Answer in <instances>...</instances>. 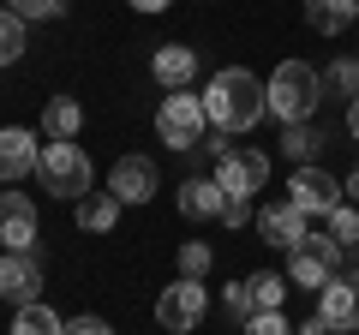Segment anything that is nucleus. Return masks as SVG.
Segmentation results:
<instances>
[{
    "label": "nucleus",
    "mask_w": 359,
    "mask_h": 335,
    "mask_svg": "<svg viewBox=\"0 0 359 335\" xmlns=\"http://www.w3.org/2000/svg\"><path fill=\"white\" fill-rule=\"evenodd\" d=\"M204 108H210V126L216 132H252L257 120L269 114V84L245 66H222L216 78L204 84Z\"/></svg>",
    "instance_id": "obj_1"
},
{
    "label": "nucleus",
    "mask_w": 359,
    "mask_h": 335,
    "mask_svg": "<svg viewBox=\"0 0 359 335\" xmlns=\"http://www.w3.org/2000/svg\"><path fill=\"white\" fill-rule=\"evenodd\" d=\"M323 102V72L306 60H282L276 72H269V114L282 120V126H299V120H311Z\"/></svg>",
    "instance_id": "obj_2"
},
{
    "label": "nucleus",
    "mask_w": 359,
    "mask_h": 335,
    "mask_svg": "<svg viewBox=\"0 0 359 335\" xmlns=\"http://www.w3.org/2000/svg\"><path fill=\"white\" fill-rule=\"evenodd\" d=\"M36 180H42V192L72 198V204H78L96 174H90V156L78 150L72 138H48V144H42V162H36Z\"/></svg>",
    "instance_id": "obj_3"
},
{
    "label": "nucleus",
    "mask_w": 359,
    "mask_h": 335,
    "mask_svg": "<svg viewBox=\"0 0 359 335\" xmlns=\"http://www.w3.org/2000/svg\"><path fill=\"white\" fill-rule=\"evenodd\" d=\"M341 258H347V245L335 240V233H306V240L287 252V282L318 294L323 282H335V275H341Z\"/></svg>",
    "instance_id": "obj_4"
},
{
    "label": "nucleus",
    "mask_w": 359,
    "mask_h": 335,
    "mask_svg": "<svg viewBox=\"0 0 359 335\" xmlns=\"http://www.w3.org/2000/svg\"><path fill=\"white\" fill-rule=\"evenodd\" d=\"M204 126H210L204 96H192V90L162 96V108H156V138H162V144H174V150H198V144H204Z\"/></svg>",
    "instance_id": "obj_5"
},
{
    "label": "nucleus",
    "mask_w": 359,
    "mask_h": 335,
    "mask_svg": "<svg viewBox=\"0 0 359 335\" xmlns=\"http://www.w3.org/2000/svg\"><path fill=\"white\" fill-rule=\"evenodd\" d=\"M216 186L228 198H252L269 186V156L252 150V144H228V150H216Z\"/></svg>",
    "instance_id": "obj_6"
},
{
    "label": "nucleus",
    "mask_w": 359,
    "mask_h": 335,
    "mask_svg": "<svg viewBox=\"0 0 359 335\" xmlns=\"http://www.w3.org/2000/svg\"><path fill=\"white\" fill-rule=\"evenodd\" d=\"M204 311H210V294H204V282H192V275H180L174 287L156 294V323H162L168 335H192L198 323H204Z\"/></svg>",
    "instance_id": "obj_7"
},
{
    "label": "nucleus",
    "mask_w": 359,
    "mask_h": 335,
    "mask_svg": "<svg viewBox=\"0 0 359 335\" xmlns=\"http://www.w3.org/2000/svg\"><path fill=\"white\" fill-rule=\"evenodd\" d=\"M287 204L294 210H306V216H330L335 204H341V180H335L330 168H294L287 174Z\"/></svg>",
    "instance_id": "obj_8"
},
{
    "label": "nucleus",
    "mask_w": 359,
    "mask_h": 335,
    "mask_svg": "<svg viewBox=\"0 0 359 335\" xmlns=\"http://www.w3.org/2000/svg\"><path fill=\"white\" fill-rule=\"evenodd\" d=\"M42 162V138L25 126H0V186H18L25 174H36Z\"/></svg>",
    "instance_id": "obj_9"
},
{
    "label": "nucleus",
    "mask_w": 359,
    "mask_h": 335,
    "mask_svg": "<svg viewBox=\"0 0 359 335\" xmlns=\"http://www.w3.org/2000/svg\"><path fill=\"white\" fill-rule=\"evenodd\" d=\"M318 311L335 335H353L359 329V275H335V282L318 287Z\"/></svg>",
    "instance_id": "obj_10"
},
{
    "label": "nucleus",
    "mask_w": 359,
    "mask_h": 335,
    "mask_svg": "<svg viewBox=\"0 0 359 335\" xmlns=\"http://www.w3.org/2000/svg\"><path fill=\"white\" fill-rule=\"evenodd\" d=\"M0 299L6 306H30V299H42V264L30 258V252H6L0 258Z\"/></svg>",
    "instance_id": "obj_11"
},
{
    "label": "nucleus",
    "mask_w": 359,
    "mask_h": 335,
    "mask_svg": "<svg viewBox=\"0 0 359 335\" xmlns=\"http://www.w3.org/2000/svg\"><path fill=\"white\" fill-rule=\"evenodd\" d=\"M0 245L6 252H30L36 245V204L25 192H0Z\"/></svg>",
    "instance_id": "obj_12"
},
{
    "label": "nucleus",
    "mask_w": 359,
    "mask_h": 335,
    "mask_svg": "<svg viewBox=\"0 0 359 335\" xmlns=\"http://www.w3.org/2000/svg\"><path fill=\"white\" fill-rule=\"evenodd\" d=\"M108 192H114L120 204H150L156 198V162L150 156H120L114 174H108Z\"/></svg>",
    "instance_id": "obj_13"
},
{
    "label": "nucleus",
    "mask_w": 359,
    "mask_h": 335,
    "mask_svg": "<svg viewBox=\"0 0 359 335\" xmlns=\"http://www.w3.org/2000/svg\"><path fill=\"white\" fill-rule=\"evenodd\" d=\"M257 240L294 252V245L306 240V210H294V204H264V210H257Z\"/></svg>",
    "instance_id": "obj_14"
},
{
    "label": "nucleus",
    "mask_w": 359,
    "mask_h": 335,
    "mask_svg": "<svg viewBox=\"0 0 359 335\" xmlns=\"http://www.w3.org/2000/svg\"><path fill=\"white\" fill-rule=\"evenodd\" d=\"M150 72L156 84H168V90H192V78H198V54L186 48V42H168V48L150 54Z\"/></svg>",
    "instance_id": "obj_15"
},
{
    "label": "nucleus",
    "mask_w": 359,
    "mask_h": 335,
    "mask_svg": "<svg viewBox=\"0 0 359 335\" xmlns=\"http://www.w3.org/2000/svg\"><path fill=\"white\" fill-rule=\"evenodd\" d=\"M222 210H228V192L216 186V174L180 186V216H186V221H222Z\"/></svg>",
    "instance_id": "obj_16"
},
{
    "label": "nucleus",
    "mask_w": 359,
    "mask_h": 335,
    "mask_svg": "<svg viewBox=\"0 0 359 335\" xmlns=\"http://www.w3.org/2000/svg\"><path fill=\"white\" fill-rule=\"evenodd\" d=\"M353 18H359V0H306V25L318 36H341Z\"/></svg>",
    "instance_id": "obj_17"
},
{
    "label": "nucleus",
    "mask_w": 359,
    "mask_h": 335,
    "mask_svg": "<svg viewBox=\"0 0 359 335\" xmlns=\"http://www.w3.org/2000/svg\"><path fill=\"white\" fill-rule=\"evenodd\" d=\"M120 210H126V204H120L114 192H84V198H78V228H84V233H114Z\"/></svg>",
    "instance_id": "obj_18"
},
{
    "label": "nucleus",
    "mask_w": 359,
    "mask_h": 335,
    "mask_svg": "<svg viewBox=\"0 0 359 335\" xmlns=\"http://www.w3.org/2000/svg\"><path fill=\"white\" fill-rule=\"evenodd\" d=\"M78 126H84V108L72 96H48V108H42V138H78Z\"/></svg>",
    "instance_id": "obj_19"
},
{
    "label": "nucleus",
    "mask_w": 359,
    "mask_h": 335,
    "mask_svg": "<svg viewBox=\"0 0 359 335\" xmlns=\"http://www.w3.org/2000/svg\"><path fill=\"white\" fill-rule=\"evenodd\" d=\"M66 323H60V311L54 306H42V299H30V306H18V317H13V335H60Z\"/></svg>",
    "instance_id": "obj_20"
},
{
    "label": "nucleus",
    "mask_w": 359,
    "mask_h": 335,
    "mask_svg": "<svg viewBox=\"0 0 359 335\" xmlns=\"http://www.w3.org/2000/svg\"><path fill=\"white\" fill-rule=\"evenodd\" d=\"M287 275H276V270H257L252 275V299H257V311H282V299H287Z\"/></svg>",
    "instance_id": "obj_21"
},
{
    "label": "nucleus",
    "mask_w": 359,
    "mask_h": 335,
    "mask_svg": "<svg viewBox=\"0 0 359 335\" xmlns=\"http://www.w3.org/2000/svg\"><path fill=\"white\" fill-rule=\"evenodd\" d=\"M25 25L30 18H18L13 6H0V66H13L18 54H25Z\"/></svg>",
    "instance_id": "obj_22"
},
{
    "label": "nucleus",
    "mask_w": 359,
    "mask_h": 335,
    "mask_svg": "<svg viewBox=\"0 0 359 335\" xmlns=\"http://www.w3.org/2000/svg\"><path fill=\"white\" fill-rule=\"evenodd\" d=\"M282 156H287L294 168H306L311 156H318V132H311V120H299V126L282 132Z\"/></svg>",
    "instance_id": "obj_23"
},
{
    "label": "nucleus",
    "mask_w": 359,
    "mask_h": 335,
    "mask_svg": "<svg viewBox=\"0 0 359 335\" xmlns=\"http://www.w3.org/2000/svg\"><path fill=\"white\" fill-rule=\"evenodd\" d=\"M210 264H216V252H210L204 240H186V245H180V275L204 282V275H210Z\"/></svg>",
    "instance_id": "obj_24"
},
{
    "label": "nucleus",
    "mask_w": 359,
    "mask_h": 335,
    "mask_svg": "<svg viewBox=\"0 0 359 335\" xmlns=\"http://www.w3.org/2000/svg\"><path fill=\"white\" fill-rule=\"evenodd\" d=\"M323 90H335V96H359V60H335L330 72H323Z\"/></svg>",
    "instance_id": "obj_25"
},
{
    "label": "nucleus",
    "mask_w": 359,
    "mask_h": 335,
    "mask_svg": "<svg viewBox=\"0 0 359 335\" xmlns=\"http://www.w3.org/2000/svg\"><path fill=\"white\" fill-rule=\"evenodd\" d=\"M330 233L353 252V245H359V210H353V204H335V210H330Z\"/></svg>",
    "instance_id": "obj_26"
},
{
    "label": "nucleus",
    "mask_w": 359,
    "mask_h": 335,
    "mask_svg": "<svg viewBox=\"0 0 359 335\" xmlns=\"http://www.w3.org/2000/svg\"><path fill=\"white\" fill-rule=\"evenodd\" d=\"M245 335H294V323H287L282 311H252V317H245Z\"/></svg>",
    "instance_id": "obj_27"
},
{
    "label": "nucleus",
    "mask_w": 359,
    "mask_h": 335,
    "mask_svg": "<svg viewBox=\"0 0 359 335\" xmlns=\"http://www.w3.org/2000/svg\"><path fill=\"white\" fill-rule=\"evenodd\" d=\"M228 311H233L240 323H245V317L257 311V299H252V282H233V287H228Z\"/></svg>",
    "instance_id": "obj_28"
},
{
    "label": "nucleus",
    "mask_w": 359,
    "mask_h": 335,
    "mask_svg": "<svg viewBox=\"0 0 359 335\" xmlns=\"http://www.w3.org/2000/svg\"><path fill=\"white\" fill-rule=\"evenodd\" d=\"M6 6H13L18 18H54L60 13V0H6Z\"/></svg>",
    "instance_id": "obj_29"
},
{
    "label": "nucleus",
    "mask_w": 359,
    "mask_h": 335,
    "mask_svg": "<svg viewBox=\"0 0 359 335\" xmlns=\"http://www.w3.org/2000/svg\"><path fill=\"white\" fill-rule=\"evenodd\" d=\"M60 335H114V329H108L102 317H66V329H60Z\"/></svg>",
    "instance_id": "obj_30"
},
{
    "label": "nucleus",
    "mask_w": 359,
    "mask_h": 335,
    "mask_svg": "<svg viewBox=\"0 0 359 335\" xmlns=\"http://www.w3.org/2000/svg\"><path fill=\"white\" fill-rule=\"evenodd\" d=\"M222 221H228V228H245V221H252V198H228Z\"/></svg>",
    "instance_id": "obj_31"
},
{
    "label": "nucleus",
    "mask_w": 359,
    "mask_h": 335,
    "mask_svg": "<svg viewBox=\"0 0 359 335\" xmlns=\"http://www.w3.org/2000/svg\"><path fill=\"white\" fill-rule=\"evenodd\" d=\"M294 335H335V329H330V323H323V311H318V317H306V323H299Z\"/></svg>",
    "instance_id": "obj_32"
},
{
    "label": "nucleus",
    "mask_w": 359,
    "mask_h": 335,
    "mask_svg": "<svg viewBox=\"0 0 359 335\" xmlns=\"http://www.w3.org/2000/svg\"><path fill=\"white\" fill-rule=\"evenodd\" d=\"M132 13H168V6H174V0H126Z\"/></svg>",
    "instance_id": "obj_33"
},
{
    "label": "nucleus",
    "mask_w": 359,
    "mask_h": 335,
    "mask_svg": "<svg viewBox=\"0 0 359 335\" xmlns=\"http://www.w3.org/2000/svg\"><path fill=\"white\" fill-rule=\"evenodd\" d=\"M347 132H353V144H359V96L347 102Z\"/></svg>",
    "instance_id": "obj_34"
},
{
    "label": "nucleus",
    "mask_w": 359,
    "mask_h": 335,
    "mask_svg": "<svg viewBox=\"0 0 359 335\" xmlns=\"http://www.w3.org/2000/svg\"><path fill=\"white\" fill-rule=\"evenodd\" d=\"M341 192H347V198H353V204H359V168H353V174H347V186H341Z\"/></svg>",
    "instance_id": "obj_35"
}]
</instances>
